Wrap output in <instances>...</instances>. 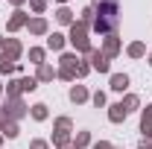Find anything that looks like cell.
I'll list each match as a JSON object with an SVG mask.
<instances>
[{
  "mask_svg": "<svg viewBox=\"0 0 152 149\" xmlns=\"http://www.w3.org/2000/svg\"><path fill=\"white\" fill-rule=\"evenodd\" d=\"M114 88L123 91V88H126V76H114Z\"/></svg>",
  "mask_w": 152,
  "mask_h": 149,
  "instance_id": "1",
  "label": "cell"
}]
</instances>
